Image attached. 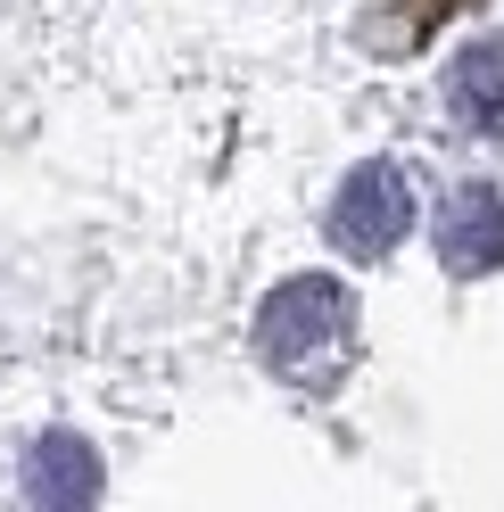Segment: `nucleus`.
<instances>
[{
    "label": "nucleus",
    "instance_id": "f257e3e1",
    "mask_svg": "<svg viewBox=\"0 0 504 512\" xmlns=\"http://www.w3.org/2000/svg\"><path fill=\"white\" fill-rule=\"evenodd\" d=\"M257 347H265V364L281 380L331 389V380L348 372V356H356V306H348V290L323 281V273L281 281V290L265 298V314H257Z\"/></svg>",
    "mask_w": 504,
    "mask_h": 512
},
{
    "label": "nucleus",
    "instance_id": "f03ea898",
    "mask_svg": "<svg viewBox=\"0 0 504 512\" xmlns=\"http://www.w3.org/2000/svg\"><path fill=\"white\" fill-rule=\"evenodd\" d=\"M405 223H414V190H405L397 166H356L348 190H339L331 207V240L348 256H389L405 240Z\"/></svg>",
    "mask_w": 504,
    "mask_h": 512
},
{
    "label": "nucleus",
    "instance_id": "7ed1b4c3",
    "mask_svg": "<svg viewBox=\"0 0 504 512\" xmlns=\"http://www.w3.org/2000/svg\"><path fill=\"white\" fill-rule=\"evenodd\" d=\"M438 256L455 273H496L504 265V182H455L438 207Z\"/></svg>",
    "mask_w": 504,
    "mask_h": 512
},
{
    "label": "nucleus",
    "instance_id": "20e7f679",
    "mask_svg": "<svg viewBox=\"0 0 504 512\" xmlns=\"http://www.w3.org/2000/svg\"><path fill=\"white\" fill-rule=\"evenodd\" d=\"M447 83H455V108L471 116V133L504 141V42H471Z\"/></svg>",
    "mask_w": 504,
    "mask_h": 512
},
{
    "label": "nucleus",
    "instance_id": "39448f33",
    "mask_svg": "<svg viewBox=\"0 0 504 512\" xmlns=\"http://www.w3.org/2000/svg\"><path fill=\"white\" fill-rule=\"evenodd\" d=\"M25 496L34 504H91L100 496V463H91L75 438H42L34 463H25Z\"/></svg>",
    "mask_w": 504,
    "mask_h": 512
}]
</instances>
